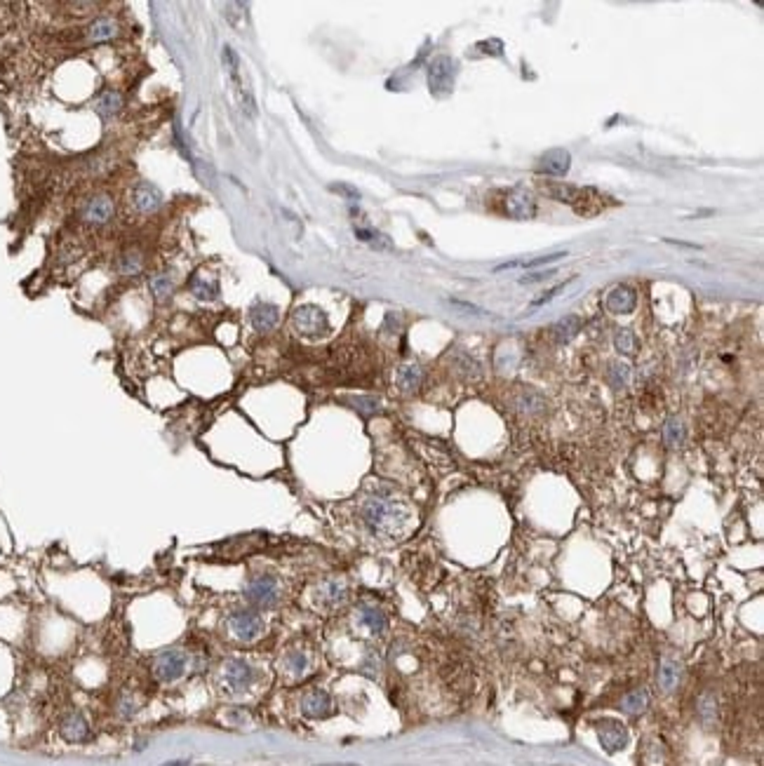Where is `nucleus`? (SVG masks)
I'll list each match as a JSON object with an SVG mask.
<instances>
[{"instance_id": "obj_1", "label": "nucleus", "mask_w": 764, "mask_h": 766, "mask_svg": "<svg viewBox=\"0 0 764 766\" xmlns=\"http://www.w3.org/2000/svg\"><path fill=\"white\" fill-rule=\"evenodd\" d=\"M363 522L379 539H395L410 522V508L391 492H372L363 503Z\"/></svg>"}, {"instance_id": "obj_2", "label": "nucleus", "mask_w": 764, "mask_h": 766, "mask_svg": "<svg viewBox=\"0 0 764 766\" xmlns=\"http://www.w3.org/2000/svg\"><path fill=\"white\" fill-rule=\"evenodd\" d=\"M292 327L304 339H323L330 334V320L323 308L304 304L292 313Z\"/></svg>"}, {"instance_id": "obj_3", "label": "nucleus", "mask_w": 764, "mask_h": 766, "mask_svg": "<svg viewBox=\"0 0 764 766\" xmlns=\"http://www.w3.org/2000/svg\"><path fill=\"white\" fill-rule=\"evenodd\" d=\"M219 680H221L224 691L238 696V694H245V691L252 687L254 680H257V673H254V668L245 661V658H229V661L221 665Z\"/></svg>"}, {"instance_id": "obj_4", "label": "nucleus", "mask_w": 764, "mask_h": 766, "mask_svg": "<svg viewBox=\"0 0 764 766\" xmlns=\"http://www.w3.org/2000/svg\"><path fill=\"white\" fill-rule=\"evenodd\" d=\"M229 630L238 642H254L264 633V621H261L259 611L240 609L229 616Z\"/></svg>"}, {"instance_id": "obj_5", "label": "nucleus", "mask_w": 764, "mask_h": 766, "mask_svg": "<svg viewBox=\"0 0 764 766\" xmlns=\"http://www.w3.org/2000/svg\"><path fill=\"white\" fill-rule=\"evenodd\" d=\"M186 668H189V658L179 649H167L153 661V675L160 682H177L179 677H184Z\"/></svg>"}, {"instance_id": "obj_6", "label": "nucleus", "mask_w": 764, "mask_h": 766, "mask_svg": "<svg viewBox=\"0 0 764 766\" xmlns=\"http://www.w3.org/2000/svg\"><path fill=\"white\" fill-rule=\"evenodd\" d=\"M457 62L449 57H438L433 59L431 69H428V85L431 92L435 94H447L454 90V80H457Z\"/></svg>"}, {"instance_id": "obj_7", "label": "nucleus", "mask_w": 764, "mask_h": 766, "mask_svg": "<svg viewBox=\"0 0 764 766\" xmlns=\"http://www.w3.org/2000/svg\"><path fill=\"white\" fill-rule=\"evenodd\" d=\"M245 595H247V600L259 604V607H271V604H276L280 597V583L276 576L259 574L247 583Z\"/></svg>"}, {"instance_id": "obj_8", "label": "nucleus", "mask_w": 764, "mask_h": 766, "mask_svg": "<svg viewBox=\"0 0 764 766\" xmlns=\"http://www.w3.org/2000/svg\"><path fill=\"white\" fill-rule=\"evenodd\" d=\"M595 731H598L600 745L609 752V755H614V752H619L628 745V731L621 722H616V720L598 722V724H595Z\"/></svg>"}, {"instance_id": "obj_9", "label": "nucleus", "mask_w": 764, "mask_h": 766, "mask_svg": "<svg viewBox=\"0 0 764 766\" xmlns=\"http://www.w3.org/2000/svg\"><path fill=\"white\" fill-rule=\"evenodd\" d=\"M332 710H334L332 696L323 689H313L301 698V712H304V717H308V720H325V717L332 715Z\"/></svg>"}, {"instance_id": "obj_10", "label": "nucleus", "mask_w": 764, "mask_h": 766, "mask_svg": "<svg viewBox=\"0 0 764 766\" xmlns=\"http://www.w3.org/2000/svg\"><path fill=\"white\" fill-rule=\"evenodd\" d=\"M506 212L508 217L513 219H532L536 214V203H534V196L529 191H525V188H513L511 193L506 196Z\"/></svg>"}, {"instance_id": "obj_11", "label": "nucleus", "mask_w": 764, "mask_h": 766, "mask_svg": "<svg viewBox=\"0 0 764 766\" xmlns=\"http://www.w3.org/2000/svg\"><path fill=\"white\" fill-rule=\"evenodd\" d=\"M59 734H62L66 743H85L92 731L80 712H66L62 724H59Z\"/></svg>"}, {"instance_id": "obj_12", "label": "nucleus", "mask_w": 764, "mask_h": 766, "mask_svg": "<svg viewBox=\"0 0 764 766\" xmlns=\"http://www.w3.org/2000/svg\"><path fill=\"white\" fill-rule=\"evenodd\" d=\"M250 320H252V327L257 329V332L268 334V332H273V329L278 327V322H280V311H278V306L266 304V301H259V304H254V306H252V311H250Z\"/></svg>"}, {"instance_id": "obj_13", "label": "nucleus", "mask_w": 764, "mask_h": 766, "mask_svg": "<svg viewBox=\"0 0 764 766\" xmlns=\"http://www.w3.org/2000/svg\"><path fill=\"white\" fill-rule=\"evenodd\" d=\"M635 304H638V294H635V290H631L628 285L614 287V290L607 294V311L614 313V315L633 313Z\"/></svg>"}, {"instance_id": "obj_14", "label": "nucleus", "mask_w": 764, "mask_h": 766, "mask_svg": "<svg viewBox=\"0 0 764 766\" xmlns=\"http://www.w3.org/2000/svg\"><path fill=\"white\" fill-rule=\"evenodd\" d=\"M132 205L144 214L156 212L158 207L163 205V193H160L156 186L142 181V184H137L132 188Z\"/></svg>"}, {"instance_id": "obj_15", "label": "nucleus", "mask_w": 764, "mask_h": 766, "mask_svg": "<svg viewBox=\"0 0 764 766\" xmlns=\"http://www.w3.org/2000/svg\"><path fill=\"white\" fill-rule=\"evenodd\" d=\"M358 626L365 628L372 637H379L386 633L388 628V618L379 607H372V604H363L358 609Z\"/></svg>"}, {"instance_id": "obj_16", "label": "nucleus", "mask_w": 764, "mask_h": 766, "mask_svg": "<svg viewBox=\"0 0 764 766\" xmlns=\"http://www.w3.org/2000/svg\"><path fill=\"white\" fill-rule=\"evenodd\" d=\"M113 217V203L109 196H95L90 203L85 205L83 210V219L90 226H104L109 224Z\"/></svg>"}, {"instance_id": "obj_17", "label": "nucleus", "mask_w": 764, "mask_h": 766, "mask_svg": "<svg viewBox=\"0 0 764 766\" xmlns=\"http://www.w3.org/2000/svg\"><path fill=\"white\" fill-rule=\"evenodd\" d=\"M316 597H318V602L323 604V607L337 609V607H341V604L348 602V586L339 579L325 581L323 586L318 588Z\"/></svg>"}, {"instance_id": "obj_18", "label": "nucleus", "mask_w": 764, "mask_h": 766, "mask_svg": "<svg viewBox=\"0 0 764 766\" xmlns=\"http://www.w3.org/2000/svg\"><path fill=\"white\" fill-rule=\"evenodd\" d=\"M569 163H572V156L565 149H553L541 156L539 170L551 174V177H562V174L569 172Z\"/></svg>"}, {"instance_id": "obj_19", "label": "nucleus", "mask_w": 764, "mask_h": 766, "mask_svg": "<svg viewBox=\"0 0 764 766\" xmlns=\"http://www.w3.org/2000/svg\"><path fill=\"white\" fill-rule=\"evenodd\" d=\"M588 193H591L588 188L583 191V188H574V186H565V184H553L551 188H548V196L560 200V203H565V205H572L576 212H579V203H583V214H588L586 212V203H588L586 196H588Z\"/></svg>"}, {"instance_id": "obj_20", "label": "nucleus", "mask_w": 764, "mask_h": 766, "mask_svg": "<svg viewBox=\"0 0 764 766\" xmlns=\"http://www.w3.org/2000/svg\"><path fill=\"white\" fill-rule=\"evenodd\" d=\"M421 379H424V372H421V367L417 365V362H407V365H400L398 367V374H395V383H398V388H400L402 393L419 391Z\"/></svg>"}, {"instance_id": "obj_21", "label": "nucleus", "mask_w": 764, "mask_h": 766, "mask_svg": "<svg viewBox=\"0 0 764 766\" xmlns=\"http://www.w3.org/2000/svg\"><path fill=\"white\" fill-rule=\"evenodd\" d=\"M581 327H583V322L579 315H565V318L553 325V337H555V341H560V344H567V341H572L576 334L581 332Z\"/></svg>"}, {"instance_id": "obj_22", "label": "nucleus", "mask_w": 764, "mask_h": 766, "mask_svg": "<svg viewBox=\"0 0 764 766\" xmlns=\"http://www.w3.org/2000/svg\"><path fill=\"white\" fill-rule=\"evenodd\" d=\"M116 36H118V24L113 22L111 17L97 19V22H92L90 29H87V40H90V43H104V40H111Z\"/></svg>"}, {"instance_id": "obj_23", "label": "nucleus", "mask_w": 764, "mask_h": 766, "mask_svg": "<svg viewBox=\"0 0 764 766\" xmlns=\"http://www.w3.org/2000/svg\"><path fill=\"white\" fill-rule=\"evenodd\" d=\"M680 675H682V665L678 661H673V658H663L661 668H659V684L661 689H675L680 682Z\"/></svg>"}, {"instance_id": "obj_24", "label": "nucleus", "mask_w": 764, "mask_h": 766, "mask_svg": "<svg viewBox=\"0 0 764 766\" xmlns=\"http://www.w3.org/2000/svg\"><path fill=\"white\" fill-rule=\"evenodd\" d=\"M685 438H687V430H685V423H682L678 416H673V419L666 421V426H663V442H666L668 447L678 449L685 445Z\"/></svg>"}, {"instance_id": "obj_25", "label": "nucleus", "mask_w": 764, "mask_h": 766, "mask_svg": "<svg viewBox=\"0 0 764 766\" xmlns=\"http://www.w3.org/2000/svg\"><path fill=\"white\" fill-rule=\"evenodd\" d=\"M120 109H123V94L116 90H106V92H102V97L97 99V111H99V116H104V118L116 116Z\"/></svg>"}, {"instance_id": "obj_26", "label": "nucleus", "mask_w": 764, "mask_h": 766, "mask_svg": "<svg viewBox=\"0 0 764 766\" xmlns=\"http://www.w3.org/2000/svg\"><path fill=\"white\" fill-rule=\"evenodd\" d=\"M283 665H285L287 675H292V677H301V675H304L306 670H308V665H311V661H308V656H306L301 649H292V651H287V654H285Z\"/></svg>"}, {"instance_id": "obj_27", "label": "nucleus", "mask_w": 764, "mask_h": 766, "mask_svg": "<svg viewBox=\"0 0 764 766\" xmlns=\"http://www.w3.org/2000/svg\"><path fill=\"white\" fill-rule=\"evenodd\" d=\"M649 705V691L647 689H635L631 691L626 698H623L621 708L628 712V715H640V712H645Z\"/></svg>"}, {"instance_id": "obj_28", "label": "nucleus", "mask_w": 764, "mask_h": 766, "mask_svg": "<svg viewBox=\"0 0 764 766\" xmlns=\"http://www.w3.org/2000/svg\"><path fill=\"white\" fill-rule=\"evenodd\" d=\"M191 294L196 299L212 301V299H217L219 287H217V282H214V280H205V278H200V275H196V278L191 280Z\"/></svg>"}, {"instance_id": "obj_29", "label": "nucleus", "mask_w": 764, "mask_h": 766, "mask_svg": "<svg viewBox=\"0 0 764 766\" xmlns=\"http://www.w3.org/2000/svg\"><path fill=\"white\" fill-rule=\"evenodd\" d=\"M567 254H548V257H539V259H532V261H508V264H501L497 266V271H508V268H527V271H532V268H539V266H546V264H553V261H560L565 259Z\"/></svg>"}, {"instance_id": "obj_30", "label": "nucleus", "mask_w": 764, "mask_h": 766, "mask_svg": "<svg viewBox=\"0 0 764 766\" xmlns=\"http://www.w3.org/2000/svg\"><path fill=\"white\" fill-rule=\"evenodd\" d=\"M616 351H619L621 355H635L638 353V339H635V334L631 332V329H621V332H616Z\"/></svg>"}, {"instance_id": "obj_31", "label": "nucleus", "mask_w": 764, "mask_h": 766, "mask_svg": "<svg viewBox=\"0 0 764 766\" xmlns=\"http://www.w3.org/2000/svg\"><path fill=\"white\" fill-rule=\"evenodd\" d=\"M174 290V280L167 273H158L151 278V292L156 294L158 299H167Z\"/></svg>"}, {"instance_id": "obj_32", "label": "nucleus", "mask_w": 764, "mask_h": 766, "mask_svg": "<svg viewBox=\"0 0 764 766\" xmlns=\"http://www.w3.org/2000/svg\"><path fill=\"white\" fill-rule=\"evenodd\" d=\"M142 266H144L142 254H139V252H125L123 257H120L118 271L125 273V275H137L139 271H142Z\"/></svg>"}, {"instance_id": "obj_33", "label": "nucleus", "mask_w": 764, "mask_h": 766, "mask_svg": "<svg viewBox=\"0 0 764 766\" xmlns=\"http://www.w3.org/2000/svg\"><path fill=\"white\" fill-rule=\"evenodd\" d=\"M628 376H631V367L628 365H621V362H612V365H609V381H612L614 388L626 386Z\"/></svg>"}, {"instance_id": "obj_34", "label": "nucleus", "mask_w": 764, "mask_h": 766, "mask_svg": "<svg viewBox=\"0 0 764 766\" xmlns=\"http://www.w3.org/2000/svg\"><path fill=\"white\" fill-rule=\"evenodd\" d=\"M355 235H358L360 240H365V243H370V245L388 247V243H386L384 235H379V233H374V231H367V228H355Z\"/></svg>"}, {"instance_id": "obj_35", "label": "nucleus", "mask_w": 764, "mask_h": 766, "mask_svg": "<svg viewBox=\"0 0 764 766\" xmlns=\"http://www.w3.org/2000/svg\"><path fill=\"white\" fill-rule=\"evenodd\" d=\"M353 407H358L363 414H374L379 409V400L377 398H353Z\"/></svg>"}, {"instance_id": "obj_36", "label": "nucleus", "mask_w": 764, "mask_h": 766, "mask_svg": "<svg viewBox=\"0 0 764 766\" xmlns=\"http://www.w3.org/2000/svg\"><path fill=\"white\" fill-rule=\"evenodd\" d=\"M699 710H701L703 720H710V717H715V701H713V696H710V694L703 696V698H701Z\"/></svg>"}, {"instance_id": "obj_37", "label": "nucleus", "mask_w": 764, "mask_h": 766, "mask_svg": "<svg viewBox=\"0 0 764 766\" xmlns=\"http://www.w3.org/2000/svg\"><path fill=\"white\" fill-rule=\"evenodd\" d=\"M562 290H565V285H558V287H553V290L544 292V294H541L539 299H536V301H532V308H536V306H544V304H548V301H553V297H555V294H558V292H562Z\"/></svg>"}, {"instance_id": "obj_38", "label": "nucleus", "mask_w": 764, "mask_h": 766, "mask_svg": "<svg viewBox=\"0 0 764 766\" xmlns=\"http://www.w3.org/2000/svg\"><path fill=\"white\" fill-rule=\"evenodd\" d=\"M449 304H452V306H459V308H464V311H471V313H475V315H487L485 311H482L480 306H475V304H466V301H449Z\"/></svg>"}, {"instance_id": "obj_39", "label": "nucleus", "mask_w": 764, "mask_h": 766, "mask_svg": "<svg viewBox=\"0 0 764 766\" xmlns=\"http://www.w3.org/2000/svg\"><path fill=\"white\" fill-rule=\"evenodd\" d=\"M132 712H134V703H132V698L127 696V698H123V701H120V715H123V717H132Z\"/></svg>"}, {"instance_id": "obj_40", "label": "nucleus", "mask_w": 764, "mask_h": 766, "mask_svg": "<svg viewBox=\"0 0 764 766\" xmlns=\"http://www.w3.org/2000/svg\"><path fill=\"white\" fill-rule=\"evenodd\" d=\"M551 275H553V271H548V273H534V275H529V278H522L520 282H522V285H527V282H539V280H544V278H551Z\"/></svg>"}, {"instance_id": "obj_41", "label": "nucleus", "mask_w": 764, "mask_h": 766, "mask_svg": "<svg viewBox=\"0 0 764 766\" xmlns=\"http://www.w3.org/2000/svg\"><path fill=\"white\" fill-rule=\"evenodd\" d=\"M163 766H189V759H177V762H170V764H163Z\"/></svg>"}]
</instances>
